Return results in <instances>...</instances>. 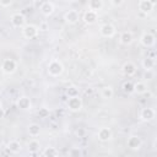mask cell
I'll return each instance as SVG.
<instances>
[{
	"mask_svg": "<svg viewBox=\"0 0 157 157\" xmlns=\"http://www.w3.org/2000/svg\"><path fill=\"white\" fill-rule=\"evenodd\" d=\"M21 29H22V36L26 39H33L39 33V28L36 25H32V23H28V25L26 23Z\"/></svg>",
	"mask_w": 157,
	"mask_h": 157,
	"instance_id": "7a4b0ae2",
	"label": "cell"
},
{
	"mask_svg": "<svg viewBox=\"0 0 157 157\" xmlns=\"http://www.w3.org/2000/svg\"><path fill=\"white\" fill-rule=\"evenodd\" d=\"M69 155H70V156H80V155H81V151H80V148L72 147V148L69 151Z\"/></svg>",
	"mask_w": 157,
	"mask_h": 157,
	"instance_id": "f546056e",
	"label": "cell"
},
{
	"mask_svg": "<svg viewBox=\"0 0 157 157\" xmlns=\"http://www.w3.org/2000/svg\"><path fill=\"white\" fill-rule=\"evenodd\" d=\"M17 70V63L13 59H4L1 63V71L6 75H11Z\"/></svg>",
	"mask_w": 157,
	"mask_h": 157,
	"instance_id": "277c9868",
	"label": "cell"
},
{
	"mask_svg": "<svg viewBox=\"0 0 157 157\" xmlns=\"http://www.w3.org/2000/svg\"><path fill=\"white\" fill-rule=\"evenodd\" d=\"M66 105H67V109L70 112H80L83 107V103H82V99L80 98V96H76V97H69L67 102H66Z\"/></svg>",
	"mask_w": 157,
	"mask_h": 157,
	"instance_id": "3957f363",
	"label": "cell"
},
{
	"mask_svg": "<svg viewBox=\"0 0 157 157\" xmlns=\"http://www.w3.org/2000/svg\"><path fill=\"white\" fill-rule=\"evenodd\" d=\"M7 150H9V152H11V153H18V152H21V150H22V146H21V144L17 141V140H11L9 144H7Z\"/></svg>",
	"mask_w": 157,
	"mask_h": 157,
	"instance_id": "44dd1931",
	"label": "cell"
},
{
	"mask_svg": "<svg viewBox=\"0 0 157 157\" xmlns=\"http://www.w3.org/2000/svg\"><path fill=\"white\" fill-rule=\"evenodd\" d=\"M10 21H11V25L15 28H22L26 25V17H25V15L22 12H15L11 16Z\"/></svg>",
	"mask_w": 157,
	"mask_h": 157,
	"instance_id": "52a82bcc",
	"label": "cell"
},
{
	"mask_svg": "<svg viewBox=\"0 0 157 157\" xmlns=\"http://www.w3.org/2000/svg\"><path fill=\"white\" fill-rule=\"evenodd\" d=\"M69 1H70V2H77L78 0H69Z\"/></svg>",
	"mask_w": 157,
	"mask_h": 157,
	"instance_id": "e575fe53",
	"label": "cell"
},
{
	"mask_svg": "<svg viewBox=\"0 0 157 157\" xmlns=\"http://www.w3.org/2000/svg\"><path fill=\"white\" fill-rule=\"evenodd\" d=\"M115 27L112 23H103L99 27V34L104 38H112L115 34Z\"/></svg>",
	"mask_w": 157,
	"mask_h": 157,
	"instance_id": "ba28073f",
	"label": "cell"
},
{
	"mask_svg": "<svg viewBox=\"0 0 157 157\" xmlns=\"http://www.w3.org/2000/svg\"><path fill=\"white\" fill-rule=\"evenodd\" d=\"M66 94L67 97H76V96H80V90L78 87L76 86H69L66 88Z\"/></svg>",
	"mask_w": 157,
	"mask_h": 157,
	"instance_id": "484cf974",
	"label": "cell"
},
{
	"mask_svg": "<svg viewBox=\"0 0 157 157\" xmlns=\"http://www.w3.org/2000/svg\"><path fill=\"white\" fill-rule=\"evenodd\" d=\"M82 20L86 25H93L98 20V12L92 11V10H86L83 16H82Z\"/></svg>",
	"mask_w": 157,
	"mask_h": 157,
	"instance_id": "9a60e30c",
	"label": "cell"
},
{
	"mask_svg": "<svg viewBox=\"0 0 157 157\" xmlns=\"http://www.w3.org/2000/svg\"><path fill=\"white\" fill-rule=\"evenodd\" d=\"M44 157H55V156H59V151L55 148V147H52V146H48L44 148L43 153H42Z\"/></svg>",
	"mask_w": 157,
	"mask_h": 157,
	"instance_id": "d4e9b609",
	"label": "cell"
},
{
	"mask_svg": "<svg viewBox=\"0 0 157 157\" xmlns=\"http://www.w3.org/2000/svg\"><path fill=\"white\" fill-rule=\"evenodd\" d=\"M47 71H48V74L52 77H59L64 72V65H63V63L60 60L53 59L52 61H49L48 67H47Z\"/></svg>",
	"mask_w": 157,
	"mask_h": 157,
	"instance_id": "6da1fadb",
	"label": "cell"
},
{
	"mask_svg": "<svg viewBox=\"0 0 157 157\" xmlns=\"http://www.w3.org/2000/svg\"><path fill=\"white\" fill-rule=\"evenodd\" d=\"M114 96V90L112 86H103L101 88V97L103 99H110Z\"/></svg>",
	"mask_w": 157,
	"mask_h": 157,
	"instance_id": "ffe728a7",
	"label": "cell"
},
{
	"mask_svg": "<svg viewBox=\"0 0 157 157\" xmlns=\"http://www.w3.org/2000/svg\"><path fill=\"white\" fill-rule=\"evenodd\" d=\"M140 43L141 45H144L145 48H151L155 45L156 43V37L150 33V32H144L141 36H140Z\"/></svg>",
	"mask_w": 157,
	"mask_h": 157,
	"instance_id": "8992f818",
	"label": "cell"
},
{
	"mask_svg": "<svg viewBox=\"0 0 157 157\" xmlns=\"http://www.w3.org/2000/svg\"><path fill=\"white\" fill-rule=\"evenodd\" d=\"M38 115L40 117V118H48L49 117V109L48 108H40L39 110H38Z\"/></svg>",
	"mask_w": 157,
	"mask_h": 157,
	"instance_id": "83f0119b",
	"label": "cell"
},
{
	"mask_svg": "<svg viewBox=\"0 0 157 157\" xmlns=\"http://www.w3.org/2000/svg\"><path fill=\"white\" fill-rule=\"evenodd\" d=\"M156 117V112L153 108L151 107H145L140 110V114H139V118L140 120L145 121V123H148V121H152Z\"/></svg>",
	"mask_w": 157,
	"mask_h": 157,
	"instance_id": "5b68a950",
	"label": "cell"
},
{
	"mask_svg": "<svg viewBox=\"0 0 157 157\" xmlns=\"http://www.w3.org/2000/svg\"><path fill=\"white\" fill-rule=\"evenodd\" d=\"M27 148H28V152H29V153H33V155H34V153H37V152L39 151V148H40V144H39L38 140L33 139V140H31V141L28 142Z\"/></svg>",
	"mask_w": 157,
	"mask_h": 157,
	"instance_id": "cb8c5ba5",
	"label": "cell"
},
{
	"mask_svg": "<svg viewBox=\"0 0 157 157\" xmlns=\"http://www.w3.org/2000/svg\"><path fill=\"white\" fill-rule=\"evenodd\" d=\"M132 87H134V83L130 82V81H125L123 85H121V88L125 93H131L132 92Z\"/></svg>",
	"mask_w": 157,
	"mask_h": 157,
	"instance_id": "4316f807",
	"label": "cell"
},
{
	"mask_svg": "<svg viewBox=\"0 0 157 157\" xmlns=\"http://www.w3.org/2000/svg\"><path fill=\"white\" fill-rule=\"evenodd\" d=\"M148 1H151V2H153V4L156 2V0H148Z\"/></svg>",
	"mask_w": 157,
	"mask_h": 157,
	"instance_id": "d590c367",
	"label": "cell"
},
{
	"mask_svg": "<svg viewBox=\"0 0 157 157\" xmlns=\"http://www.w3.org/2000/svg\"><path fill=\"white\" fill-rule=\"evenodd\" d=\"M136 70H137V67L132 61H125L121 66V72L128 77L134 76L136 74Z\"/></svg>",
	"mask_w": 157,
	"mask_h": 157,
	"instance_id": "4fadbf2b",
	"label": "cell"
},
{
	"mask_svg": "<svg viewBox=\"0 0 157 157\" xmlns=\"http://www.w3.org/2000/svg\"><path fill=\"white\" fill-rule=\"evenodd\" d=\"M141 65H142V67L145 70H152L155 67V65H156V60H155L153 56H146V58L142 59Z\"/></svg>",
	"mask_w": 157,
	"mask_h": 157,
	"instance_id": "d6986e66",
	"label": "cell"
},
{
	"mask_svg": "<svg viewBox=\"0 0 157 157\" xmlns=\"http://www.w3.org/2000/svg\"><path fill=\"white\" fill-rule=\"evenodd\" d=\"M153 76H155L153 69L152 70H145V72H144V78L145 80H151V78H153Z\"/></svg>",
	"mask_w": 157,
	"mask_h": 157,
	"instance_id": "f1b7e54d",
	"label": "cell"
},
{
	"mask_svg": "<svg viewBox=\"0 0 157 157\" xmlns=\"http://www.w3.org/2000/svg\"><path fill=\"white\" fill-rule=\"evenodd\" d=\"M132 40H134V36H132V32L130 31H123L119 36V42L123 45H130Z\"/></svg>",
	"mask_w": 157,
	"mask_h": 157,
	"instance_id": "e0dca14e",
	"label": "cell"
},
{
	"mask_svg": "<svg viewBox=\"0 0 157 157\" xmlns=\"http://www.w3.org/2000/svg\"><path fill=\"white\" fill-rule=\"evenodd\" d=\"M12 2H13V0H0V6H2V7H9V6L12 5Z\"/></svg>",
	"mask_w": 157,
	"mask_h": 157,
	"instance_id": "1f68e13d",
	"label": "cell"
},
{
	"mask_svg": "<svg viewBox=\"0 0 157 157\" xmlns=\"http://www.w3.org/2000/svg\"><path fill=\"white\" fill-rule=\"evenodd\" d=\"M147 91H148V87H147V85L144 81H137L136 83H134V87H132V92L134 93H136V94H145Z\"/></svg>",
	"mask_w": 157,
	"mask_h": 157,
	"instance_id": "ac0fdd59",
	"label": "cell"
},
{
	"mask_svg": "<svg viewBox=\"0 0 157 157\" xmlns=\"http://www.w3.org/2000/svg\"><path fill=\"white\" fill-rule=\"evenodd\" d=\"M27 131H28L29 136L37 137V136H39V134H40V126H39V124H37V123H32V124L28 125Z\"/></svg>",
	"mask_w": 157,
	"mask_h": 157,
	"instance_id": "7402d4cb",
	"label": "cell"
},
{
	"mask_svg": "<svg viewBox=\"0 0 157 157\" xmlns=\"http://www.w3.org/2000/svg\"><path fill=\"white\" fill-rule=\"evenodd\" d=\"M39 10H40L42 15L49 17V16H52V15L54 13L55 7H54V4H53V2H50V1H44V2H42V5L39 6Z\"/></svg>",
	"mask_w": 157,
	"mask_h": 157,
	"instance_id": "2e32d148",
	"label": "cell"
},
{
	"mask_svg": "<svg viewBox=\"0 0 157 157\" xmlns=\"http://www.w3.org/2000/svg\"><path fill=\"white\" fill-rule=\"evenodd\" d=\"M1 92H2V86H1V83H0V94H1Z\"/></svg>",
	"mask_w": 157,
	"mask_h": 157,
	"instance_id": "836d02e7",
	"label": "cell"
},
{
	"mask_svg": "<svg viewBox=\"0 0 157 157\" xmlns=\"http://www.w3.org/2000/svg\"><path fill=\"white\" fill-rule=\"evenodd\" d=\"M80 20V15L76 10H69L64 13V21L69 25H75Z\"/></svg>",
	"mask_w": 157,
	"mask_h": 157,
	"instance_id": "7c38bea8",
	"label": "cell"
},
{
	"mask_svg": "<svg viewBox=\"0 0 157 157\" xmlns=\"http://www.w3.org/2000/svg\"><path fill=\"white\" fill-rule=\"evenodd\" d=\"M126 146L132 150V151H137L141 148L142 146V140L137 136V135H131L128 137V141H126Z\"/></svg>",
	"mask_w": 157,
	"mask_h": 157,
	"instance_id": "30bf717a",
	"label": "cell"
},
{
	"mask_svg": "<svg viewBox=\"0 0 157 157\" xmlns=\"http://www.w3.org/2000/svg\"><path fill=\"white\" fill-rule=\"evenodd\" d=\"M103 7V0H88V10L92 11H101Z\"/></svg>",
	"mask_w": 157,
	"mask_h": 157,
	"instance_id": "603a6c76",
	"label": "cell"
},
{
	"mask_svg": "<svg viewBox=\"0 0 157 157\" xmlns=\"http://www.w3.org/2000/svg\"><path fill=\"white\" fill-rule=\"evenodd\" d=\"M5 117V110H4V108L0 105V119H2Z\"/></svg>",
	"mask_w": 157,
	"mask_h": 157,
	"instance_id": "d6a6232c",
	"label": "cell"
},
{
	"mask_svg": "<svg viewBox=\"0 0 157 157\" xmlns=\"http://www.w3.org/2000/svg\"><path fill=\"white\" fill-rule=\"evenodd\" d=\"M137 6H139V11H140L141 13L148 15V13L152 12V10H153V7H155V4L151 2V1H148V0H140Z\"/></svg>",
	"mask_w": 157,
	"mask_h": 157,
	"instance_id": "5bb4252c",
	"label": "cell"
},
{
	"mask_svg": "<svg viewBox=\"0 0 157 157\" xmlns=\"http://www.w3.org/2000/svg\"><path fill=\"white\" fill-rule=\"evenodd\" d=\"M109 1H110L112 6H114V7H120L124 4V0H109Z\"/></svg>",
	"mask_w": 157,
	"mask_h": 157,
	"instance_id": "4dcf8cb0",
	"label": "cell"
},
{
	"mask_svg": "<svg viewBox=\"0 0 157 157\" xmlns=\"http://www.w3.org/2000/svg\"><path fill=\"white\" fill-rule=\"evenodd\" d=\"M97 137H98V140L102 141V142H108L109 140H112V137H113V132H112V130H110L109 128L103 126V128H101V129L98 130V132H97Z\"/></svg>",
	"mask_w": 157,
	"mask_h": 157,
	"instance_id": "8fae6325",
	"label": "cell"
},
{
	"mask_svg": "<svg viewBox=\"0 0 157 157\" xmlns=\"http://www.w3.org/2000/svg\"><path fill=\"white\" fill-rule=\"evenodd\" d=\"M16 105L21 110H31L32 109V101L28 96H21L17 98Z\"/></svg>",
	"mask_w": 157,
	"mask_h": 157,
	"instance_id": "9c48e42d",
	"label": "cell"
}]
</instances>
